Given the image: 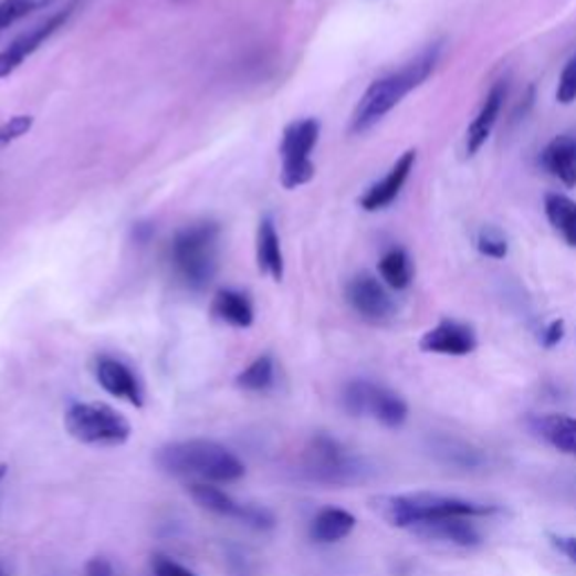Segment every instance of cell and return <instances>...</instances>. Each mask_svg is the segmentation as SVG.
I'll use <instances>...</instances> for the list:
<instances>
[{"label": "cell", "instance_id": "cell-1", "mask_svg": "<svg viewBox=\"0 0 576 576\" xmlns=\"http://www.w3.org/2000/svg\"><path fill=\"white\" fill-rule=\"evenodd\" d=\"M443 43H432L408 61L397 73L376 80L360 97L352 115V134H365L386 117L395 106L401 104L406 95L419 88L437 69Z\"/></svg>", "mask_w": 576, "mask_h": 576}, {"label": "cell", "instance_id": "cell-2", "mask_svg": "<svg viewBox=\"0 0 576 576\" xmlns=\"http://www.w3.org/2000/svg\"><path fill=\"white\" fill-rule=\"evenodd\" d=\"M156 462L165 473L189 478L191 482L226 484L245 473L243 462L234 453L210 439L167 443L156 453Z\"/></svg>", "mask_w": 576, "mask_h": 576}, {"label": "cell", "instance_id": "cell-3", "mask_svg": "<svg viewBox=\"0 0 576 576\" xmlns=\"http://www.w3.org/2000/svg\"><path fill=\"white\" fill-rule=\"evenodd\" d=\"M221 228L214 221H199L178 230L169 243L171 273L187 291H206L219 271Z\"/></svg>", "mask_w": 576, "mask_h": 576}, {"label": "cell", "instance_id": "cell-4", "mask_svg": "<svg viewBox=\"0 0 576 576\" xmlns=\"http://www.w3.org/2000/svg\"><path fill=\"white\" fill-rule=\"evenodd\" d=\"M376 514L392 527L412 530L428 521L439 519H482L495 511V506L469 502L462 498H448L434 493H406V495H378L371 500Z\"/></svg>", "mask_w": 576, "mask_h": 576}, {"label": "cell", "instance_id": "cell-5", "mask_svg": "<svg viewBox=\"0 0 576 576\" xmlns=\"http://www.w3.org/2000/svg\"><path fill=\"white\" fill-rule=\"evenodd\" d=\"M66 430L91 446H119L132 437V423L106 404H75L66 412Z\"/></svg>", "mask_w": 576, "mask_h": 576}, {"label": "cell", "instance_id": "cell-6", "mask_svg": "<svg viewBox=\"0 0 576 576\" xmlns=\"http://www.w3.org/2000/svg\"><path fill=\"white\" fill-rule=\"evenodd\" d=\"M320 138V122L315 117H304L291 122L280 145L282 156V185L286 189H297L313 180L315 165L311 154Z\"/></svg>", "mask_w": 576, "mask_h": 576}, {"label": "cell", "instance_id": "cell-7", "mask_svg": "<svg viewBox=\"0 0 576 576\" xmlns=\"http://www.w3.org/2000/svg\"><path fill=\"white\" fill-rule=\"evenodd\" d=\"M345 410L354 417H374L386 428H401L408 419L406 401L371 380H352L343 392Z\"/></svg>", "mask_w": 576, "mask_h": 576}, {"label": "cell", "instance_id": "cell-8", "mask_svg": "<svg viewBox=\"0 0 576 576\" xmlns=\"http://www.w3.org/2000/svg\"><path fill=\"white\" fill-rule=\"evenodd\" d=\"M304 464L313 480L325 484H352L365 473L363 462L349 455L336 439L327 434H320L311 441Z\"/></svg>", "mask_w": 576, "mask_h": 576}, {"label": "cell", "instance_id": "cell-9", "mask_svg": "<svg viewBox=\"0 0 576 576\" xmlns=\"http://www.w3.org/2000/svg\"><path fill=\"white\" fill-rule=\"evenodd\" d=\"M187 493L195 498L197 504L212 511V514L234 519V521H239L248 527H254V530H273L275 527V516L271 514L269 509L254 506V504H241L210 482H189Z\"/></svg>", "mask_w": 576, "mask_h": 576}, {"label": "cell", "instance_id": "cell-10", "mask_svg": "<svg viewBox=\"0 0 576 576\" xmlns=\"http://www.w3.org/2000/svg\"><path fill=\"white\" fill-rule=\"evenodd\" d=\"M75 10H77V3L66 6L61 12L48 17L39 25H34L28 32H23L21 36H17L6 50H0V80L10 77L17 69H21V63L28 56H32L52 34H56L63 25L69 23V19L73 17Z\"/></svg>", "mask_w": 576, "mask_h": 576}, {"label": "cell", "instance_id": "cell-11", "mask_svg": "<svg viewBox=\"0 0 576 576\" xmlns=\"http://www.w3.org/2000/svg\"><path fill=\"white\" fill-rule=\"evenodd\" d=\"M345 295L349 306L371 325L388 323V320H392V315L397 313V304L390 297V293L383 289V284L369 273H360L352 277L345 289Z\"/></svg>", "mask_w": 576, "mask_h": 576}, {"label": "cell", "instance_id": "cell-12", "mask_svg": "<svg viewBox=\"0 0 576 576\" xmlns=\"http://www.w3.org/2000/svg\"><path fill=\"white\" fill-rule=\"evenodd\" d=\"M419 347L428 354L441 356H469L478 347L475 329L458 320H441L437 327L423 334Z\"/></svg>", "mask_w": 576, "mask_h": 576}, {"label": "cell", "instance_id": "cell-13", "mask_svg": "<svg viewBox=\"0 0 576 576\" xmlns=\"http://www.w3.org/2000/svg\"><path fill=\"white\" fill-rule=\"evenodd\" d=\"M415 165H417V151L408 149L392 165V169L386 176L365 191V195L360 197V208L365 212H378V210H386L388 206H392L397 201V197L401 195V189H404L406 180L410 178V171L415 169Z\"/></svg>", "mask_w": 576, "mask_h": 576}, {"label": "cell", "instance_id": "cell-14", "mask_svg": "<svg viewBox=\"0 0 576 576\" xmlns=\"http://www.w3.org/2000/svg\"><path fill=\"white\" fill-rule=\"evenodd\" d=\"M95 378L108 395L129 401L136 408H143L140 380L126 363L113 356H100L95 360Z\"/></svg>", "mask_w": 576, "mask_h": 576}, {"label": "cell", "instance_id": "cell-15", "mask_svg": "<svg viewBox=\"0 0 576 576\" xmlns=\"http://www.w3.org/2000/svg\"><path fill=\"white\" fill-rule=\"evenodd\" d=\"M471 521L473 519H464V516L439 519V521L421 523V525L412 527L410 532H415L417 536L428 538V541H443V543L460 545V547H475L482 543V536Z\"/></svg>", "mask_w": 576, "mask_h": 576}, {"label": "cell", "instance_id": "cell-16", "mask_svg": "<svg viewBox=\"0 0 576 576\" xmlns=\"http://www.w3.org/2000/svg\"><path fill=\"white\" fill-rule=\"evenodd\" d=\"M506 91H509V86H506L504 80L495 82L493 88L489 91L478 117L469 126V136H467V154L469 156H475L484 147V143L489 140L493 126L498 122V115L502 111V104L506 100Z\"/></svg>", "mask_w": 576, "mask_h": 576}, {"label": "cell", "instance_id": "cell-17", "mask_svg": "<svg viewBox=\"0 0 576 576\" xmlns=\"http://www.w3.org/2000/svg\"><path fill=\"white\" fill-rule=\"evenodd\" d=\"M532 430L556 451L576 458V419L569 415H541L532 419Z\"/></svg>", "mask_w": 576, "mask_h": 576}, {"label": "cell", "instance_id": "cell-18", "mask_svg": "<svg viewBox=\"0 0 576 576\" xmlns=\"http://www.w3.org/2000/svg\"><path fill=\"white\" fill-rule=\"evenodd\" d=\"M258 266L273 282L284 280V252L282 241L271 217H264L258 228Z\"/></svg>", "mask_w": 576, "mask_h": 576}, {"label": "cell", "instance_id": "cell-19", "mask_svg": "<svg viewBox=\"0 0 576 576\" xmlns=\"http://www.w3.org/2000/svg\"><path fill=\"white\" fill-rule=\"evenodd\" d=\"M212 315L234 329H248L254 323V306L245 293L221 289L212 300Z\"/></svg>", "mask_w": 576, "mask_h": 576}, {"label": "cell", "instance_id": "cell-20", "mask_svg": "<svg viewBox=\"0 0 576 576\" xmlns=\"http://www.w3.org/2000/svg\"><path fill=\"white\" fill-rule=\"evenodd\" d=\"M543 167L567 187H576V140L569 136L554 138L543 151Z\"/></svg>", "mask_w": 576, "mask_h": 576}, {"label": "cell", "instance_id": "cell-21", "mask_svg": "<svg viewBox=\"0 0 576 576\" xmlns=\"http://www.w3.org/2000/svg\"><path fill=\"white\" fill-rule=\"evenodd\" d=\"M356 527V519L345 509H323L311 523V538L315 543H338L347 538Z\"/></svg>", "mask_w": 576, "mask_h": 576}, {"label": "cell", "instance_id": "cell-22", "mask_svg": "<svg viewBox=\"0 0 576 576\" xmlns=\"http://www.w3.org/2000/svg\"><path fill=\"white\" fill-rule=\"evenodd\" d=\"M378 273L390 289L406 291L412 284V262L404 248H390L378 262Z\"/></svg>", "mask_w": 576, "mask_h": 576}, {"label": "cell", "instance_id": "cell-23", "mask_svg": "<svg viewBox=\"0 0 576 576\" xmlns=\"http://www.w3.org/2000/svg\"><path fill=\"white\" fill-rule=\"evenodd\" d=\"M545 214H547L549 223L567 241V245L576 248V201H572L565 195H547Z\"/></svg>", "mask_w": 576, "mask_h": 576}, {"label": "cell", "instance_id": "cell-24", "mask_svg": "<svg viewBox=\"0 0 576 576\" xmlns=\"http://www.w3.org/2000/svg\"><path fill=\"white\" fill-rule=\"evenodd\" d=\"M275 383V363L271 356L254 358L239 376H237V388L245 392H266L273 388Z\"/></svg>", "mask_w": 576, "mask_h": 576}, {"label": "cell", "instance_id": "cell-25", "mask_svg": "<svg viewBox=\"0 0 576 576\" xmlns=\"http://www.w3.org/2000/svg\"><path fill=\"white\" fill-rule=\"evenodd\" d=\"M52 3L54 0H0V34Z\"/></svg>", "mask_w": 576, "mask_h": 576}, {"label": "cell", "instance_id": "cell-26", "mask_svg": "<svg viewBox=\"0 0 576 576\" xmlns=\"http://www.w3.org/2000/svg\"><path fill=\"white\" fill-rule=\"evenodd\" d=\"M475 245H478V250L484 254V258H491V260H504L506 252H509L506 237H504L502 230L495 228V226H484V228L478 232Z\"/></svg>", "mask_w": 576, "mask_h": 576}, {"label": "cell", "instance_id": "cell-27", "mask_svg": "<svg viewBox=\"0 0 576 576\" xmlns=\"http://www.w3.org/2000/svg\"><path fill=\"white\" fill-rule=\"evenodd\" d=\"M34 126V117L32 115H14L8 122H0V151L6 147H10L12 143L21 140L23 136H28Z\"/></svg>", "mask_w": 576, "mask_h": 576}, {"label": "cell", "instance_id": "cell-28", "mask_svg": "<svg viewBox=\"0 0 576 576\" xmlns=\"http://www.w3.org/2000/svg\"><path fill=\"white\" fill-rule=\"evenodd\" d=\"M556 100L561 104H572L576 100V54L565 63V69L558 80L556 88Z\"/></svg>", "mask_w": 576, "mask_h": 576}, {"label": "cell", "instance_id": "cell-29", "mask_svg": "<svg viewBox=\"0 0 576 576\" xmlns=\"http://www.w3.org/2000/svg\"><path fill=\"white\" fill-rule=\"evenodd\" d=\"M151 567H154L156 576H197L195 572H189L180 563H176V561H171L169 556H163V554L154 556Z\"/></svg>", "mask_w": 576, "mask_h": 576}, {"label": "cell", "instance_id": "cell-30", "mask_svg": "<svg viewBox=\"0 0 576 576\" xmlns=\"http://www.w3.org/2000/svg\"><path fill=\"white\" fill-rule=\"evenodd\" d=\"M563 336H565V323H563V320H552V323L541 334L545 347H556L563 341Z\"/></svg>", "mask_w": 576, "mask_h": 576}, {"label": "cell", "instance_id": "cell-31", "mask_svg": "<svg viewBox=\"0 0 576 576\" xmlns=\"http://www.w3.org/2000/svg\"><path fill=\"white\" fill-rule=\"evenodd\" d=\"M86 576H115V572H113V565L106 558L95 556L86 563Z\"/></svg>", "mask_w": 576, "mask_h": 576}, {"label": "cell", "instance_id": "cell-32", "mask_svg": "<svg viewBox=\"0 0 576 576\" xmlns=\"http://www.w3.org/2000/svg\"><path fill=\"white\" fill-rule=\"evenodd\" d=\"M549 541L561 554H565L572 563H576V538H572V536H549Z\"/></svg>", "mask_w": 576, "mask_h": 576}, {"label": "cell", "instance_id": "cell-33", "mask_svg": "<svg viewBox=\"0 0 576 576\" xmlns=\"http://www.w3.org/2000/svg\"><path fill=\"white\" fill-rule=\"evenodd\" d=\"M6 473H8V467H6V464H0V480L6 478Z\"/></svg>", "mask_w": 576, "mask_h": 576}, {"label": "cell", "instance_id": "cell-34", "mask_svg": "<svg viewBox=\"0 0 576 576\" xmlns=\"http://www.w3.org/2000/svg\"><path fill=\"white\" fill-rule=\"evenodd\" d=\"M0 576H8V572H6V567H3V565H0Z\"/></svg>", "mask_w": 576, "mask_h": 576}]
</instances>
